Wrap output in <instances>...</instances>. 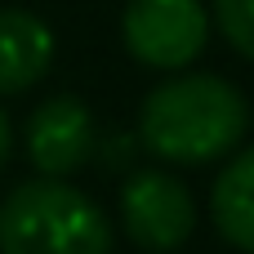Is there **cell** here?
I'll return each instance as SVG.
<instances>
[{
    "instance_id": "2",
    "label": "cell",
    "mask_w": 254,
    "mask_h": 254,
    "mask_svg": "<svg viewBox=\"0 0 254 254\" xmlns=\"http://www.w3.org/2000/svg\"><path fill=\"white\" fill-rule=\"evenodd\" d=\"M0 254H112V223L80 188L31 179L0 205Z\"/></svg>"
},
{
    "instance_id": "7",
    "label": "cell",
    "mask_w": 254,
    "mask_h": 254,
    "mask_svg": "<svg viewBox=\"0 0 254 254\" xmlns=\"http://www.w3.org/2000/svg\"><path fill=\"white\" fill-rule=\"evenodd\" d=\"M210 219L219 237L241 254H254V147H241L210 188Z\"/></svg>"
},
{
    "instance_id": "4",
    "label": "cell",
    "mask_w": 254,
    "mask_h": 254,
    "mask_svg": "<svg viewBox=\"0 0 254 254\" xmlns=\"http://www.w3.org/2000/svg\"><path fill=\"white\" fill-rule=\"evenodd\" d=\"M121 223L134 246L152 254L179 250L196 228V201L179 174L165 170H138L121 188Z\"/></svg>"
},
{
    "instance_id": "6",
    "label": "cell",
    "mask_w": 254,
    "mask_h": 254,
    "mask_svg": "<svg viewBox=\"0 0 254 254\" xmlns=\"http://www.w3.org/2000/svg\"><path fill=\"white\" fill-rule=\"evenodd\" d=\"M54 63V31L27 9H0V94L31 89Z\"/></svg>"
},
{
    "instance_id": "5",
    "label": "cell",
    "mask_w": 254,
    "mask_h": 254,
    "mask_svg": "<svg viewBox=\"0 0 254 254\" xmlns=\"http://www.w3.org/2000/svg\"><path fill=\"white\" fill-rule=\"evenodd\" d=\"M94 152V116L80 98L58 94L40 103L27 121V156L45 179L76 174Z\"/></svg>"
},
{
    "instance_id": "9",
    "label": "cell",
    "mask_w": 254,
    "mask_h": 254,
    "mask_svg": "<svg viewBox=\"0 0 254 254\" xmlns=\"http://www.w3.org/2000/svg\"><path fill=\"white\" fill-rule=\"evenodd\" d=\"M9 147H13V129H9V116L0 112V170H4V161H9Z\"/></svg>"
},
{
    "instance_id": "8",
    "label": "cell",
    "mask_w": 254,
    "mask_h": 254,
    "mask_svg": "<svg viewBox=\"0 0 254 254\" xmlns=\"http://www.w3.org/2000/svg\"><path fill=\"white\" fill-rule=\"evenodd\" d=\"M214 18L232 49L254 58V0H214Z\"/></svg>"
},
{
    "instance_id": "1",
    "label": "cell",
    "mask_w": 254,
    "mask_h": 254,
    "mask_svg": "<svg viewBox=\"0 0 254 254\" xmlns=\"http://www.w3.org/2000/svg\"><path fill=\"white\" fill-rule=\"evenodd\" d=\"M250 129L246 94L223 76H170L138 107V138L170 165H205L228 156Z\"/></svg>"
},
{
    "instance_id": "3",
    "label": "cell",
    "mask_w": 254,
    "mask_h": 254,
    "mask_svg": "<svg viewBox=\"0 0 254 254\" xmlns=\"http://www.w3.org/2000/svg\"><path fill=\"white\" fill-rule=\"evenodd\" d=\"M121 36L138 63L156 71H183L201 58L210 40V18L201 0H129Z\"/></svg>"
}]
</instances>
